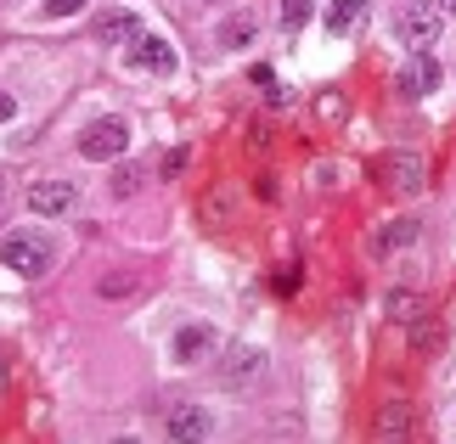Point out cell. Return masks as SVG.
I'll list each match as a JSON object with an SVG mask.
<instances>
[{"label":"cell","mask_w":456,"mask_h":444,"mask_svg":"<svg viewBox=\"0 0 456 444\" xmlns=\"http://www.w3.org/2000/svg\"><path fill=\"white\" fill-rule=\"evenodd\" d=\"M361 17H366V0H332V6H327V28L332 34H349Z\"/></svg>","instance_id":"obj_12"},{"label":"cell","mask_w":456,"mask_h":444,"mask_svg":"<svg viewBox=\"0 0 456 444\" xmlns=\"http://www.w3.org/2000/svg\"><path fill=\"white\" fill-rule=\"evenodd\" d=\"M0 264L17 270L23 281H34V276L51 270V242L40 237V230H12V237L0 242Z\"/></svg>","instance_id":"obj_1"},{"label":"cell","mask_w":456,"mask_h":444,"mask_svg":"<svg viewBox=\"0 0 456 444\" xmlns=\"http://www.w3.org/2000/svg\"><path fill=\"white\" fill-rule=\"evenodd\" d=\"M378 174L389 181L395 191H417L423 186V157H411V152H389V157H378Z\"/></svg>","instance_id":"obj_6"},{"label":"cell","mask_w":456,"mask_h":444,"mask_svg":"<svg viewBox=\"0 0 456 444\" xmlns=\"http://www.w3.org/2000/svg\"><path fill=\"white\" fill-rule=\"evenodd\" d=\"M130 68L135 74H175V45L164 34H142V40H130Z\"/></svg>","instance_id":"obj_4"},{"label":"cell","mask_w":456,"mask_h":444,"mask_svg":"<svg viewBox=\"0 0 456 444\" xmlns=\"http://www.w3.org/2000/svg\"><path fill=\"white\" fill-rule=\"evenodd\" d=\"M12 113H17V101H12L6 91H0V118H12Z\"/></svg>","instance_id":"obj_20"},{"label":"cell","mask_w":456,"mask_h":444,"mask_svg":"<svg viewBox=\"0 0 456 444\" xmlns=\"http://www.w3.org/2000/svg\"><path fill=\"white\" fill-rule=\"evenodd\" d=\"M28 208L34 214H68V208H74V186L68 181H34L28 186Z\"/></svg>","instance_id":"obj_7"},{"label":"cell","mask_w":456,"mask_h":444,"mask_svg":"<svg viewBox=\"0 0 456 444\" xmlns=\"http://www.w3.org/2000/svg\"><path fill=\"white\" fill-rule=\"evenodd\" d=\"M406 242H417V220H395V225L378 237V254H395V247H406Z\"/></svg>","instance_id":"obj_14"},{"label":"cell","mask_w":456,"mask_h":444,"mask_svg":"<svg viewBox=\"0 0 456 444\" xmlns=\"http://www.w3.org/2000/svg\"><path fill=\"white\" fill-rule=\"evenodd\" d=\"M135 181H142V174H135V169H118V181H113V191H118V198H130V191H135Z\"/></svg>","instance_id":"obj_19"},{"label":"cell","mask_w":456,"mask_h":444,"mask_svg":"<svg viewBox=\"0 0 456 444\" xmlns=\"http://www.w3.org/2000/svg\"><path fill=\"white\" fill-rule=\"evenodd\" d=\"M125 147H130V124H125V118H96L91 130L79 135V152H85V157H96V164L118 157Z\"/></svg>","instance_id":"obj_3"},{"label":"cell","mask_w":456,"mask_h":444,"mask_svg":"<svg viewBox=\"0 0 456 444\" xmlns=\"http://www.w3.org/2000/svg\"><path fill=\"white\" fill-rule=\"evenodd\" d=\"M423 310H428V304H423L417 293H389V315H395V321L411 327V321H423Z\"/></svg>","instance_id":"obj_13"},{"label":"cell","mask_w":456,"mask_h":444,"mask_svg":"<svg viewBox=\"0 0 456 444\" xmlns=\"http://www.w3.org/2000/svg\"><path fill=\"white\" fill-rule=\"evenodd\" d=\"M259 366H265V360H259V349H248V343H237L232 354H225V383H248V377H259Z\"/></svg>","instance_id":"obj_10"},{"label":"cell","mask_w":456,"mask_h":444,"mask_svg":"<svg viewBox=\"0 0 456 444\" xmlns=\"http://www.w3.org/2000/svg\"><path fill=\"white\" fill-rule=\"evenodd\" d=\"M282 23L288 28H305L310 23V0H282Z\"/></svg>","instance_id":"obj_16"},{"label":"cell","mask_w":456,"mask_h":444,"mask_svg":"<svg viewBox=\"0 0 456 444\" xmlns=\"http://www.w3.org/2000/svg\"><path fill=\"white\" fill-rule=\"evenodd\" d=\"M169 439H208V416L198 405H181V411H169Z\"/></svg>","instance_id":"obj_11"},{"label":"cell","mask_w":456,"mask_h":444,"mask_svg":"<svg viewBox=\"0 0 456 444\" xmlns=\"http://www.w3.org/2000/svg\"><path fill=\"white\" fill-rule=\"evenodd\" d=\"M395 85H400V96H428L434 85H440V62H434L428 51H411V62L400 68Z\"/></svg>","instance_id":"obj_5"},{"label":"cell","mask_w":456,"mask_h":444,"mask_svg":"<svg viewBox=\"0 0 456 444\" xmlns=\"http://www.w3.org/2000/svg\"><path fill=\"white\" fill-rule=\"evenodd\" d=\"M440 0H411V6H400L395 12V34H400V45H411V51H428L434 40H440Z\"/></svg>","instance_id":"obj_2"},{"label":"cell","mask_w":456,"mask_h":444,"mask_svg":"<svg viewBox=\"0 0 456 444\" xmlns=\"http://www.w3.org/2000/svg\"><path fill=\"white\" fill-rule=\"evenodd\" d=\"M400 422H406V405L389 400V411H383V433H400Z\"/></svg>","instance_id":"obj_17"},{"label":"cell","mask_w":456,"mask_h":444,"mask_svg":"<svg viewBox=\"0 0 456 444\" xmlns=\"http://www.w3.org/2000/svg\"><path fill=\"white\" fill-rule=\"evenodd\" d=\"M125 40H142V17L135 12H102L96 17V45H125Z\"/></svg>","instance_id":"obj_8"},{"label":"cell","mask_w":456,"mask_h":444,"mask_svg":"<svg viewBox=\"0 0 456 444\" xmlns=\"http://www.w3.org/2000/svg\"><path fill=\"white\" fill-rule=\"evenodd\" d=\"M440 12H445V17H456V0H440Z\"/></svg>","instance_id":"obj_21"},{"label":"cell","mask_w":456,"mask_h":444,"mask_svg":"<svg viewBox=\"0 0 456 444\" xmlns=\"http://www.w3.org/2000/svg\"><path fill=\"white\" fill-rule=\"evenodd\" d=\"M0 388H6V360H0Z\"/></svg>","instance_id":"obj_22"},{"label":"cell","mask_w":456,"mask_h":444,"mask_svg":"<svg viewBox=\"0 0 456 444\" xmlns=\"http://www.w3.org/2000/svg\"><path fill=\"white\" fill-rule=\"evenodd\" d=\"M0 203H6V186H0Z\"/></svg>","instance_id":"obj_23"},{"label":"cell","mask_w":456,"mask_h":444,"mask_svg":"<svg viewBox=\"0 0 456 444\" xmlns=\"http://www.w3.org/2000/svg\"><path fill=\"white\" fill-rule=\"evenodd\" d=\"M85 0H45V17H74Z\"/></svg>","instance_id":"obj_18"},{"label":"cell","mask_w":456,"mask_h":444,"mask_svg":"<svg viewBox=\"0 0 456 444\" xmlns=\"http://www.w3.org/2000/svg\"><path fill=\"white\" fill-rule=\"evenodd\" d=\"M208 349H215V332H208V327H181V332H175V360H181V366L203 360Z\"/></svg>","instance_id":"obj_9"},{"label":"cell","mask_w":456,"mask_h":444,"mask_svg":"<svg viewBox=\"0 0 456 444\" xmlns=\"http://www.w3.org/2000/svg\"><path fill=\"white\" fill-rule=\"evenodd\" d=\"M248 40H254V17H232L220 28V45H248Z\"/></svg>","instance_id":"obj_15"}]
</instances>
